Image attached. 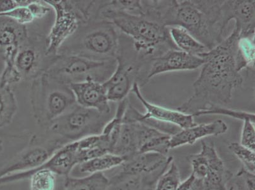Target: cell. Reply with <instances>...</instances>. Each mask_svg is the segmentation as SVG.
Returning <instances> with one entry per match:
<instances>
[{
  "label": "cell",
  "instance_id": "6da1fadb",
  "mask_svg": "<svg viewBox=\"0 0 255 190\" xmlns=\"http://www.w3.org/2000/svg\"><path fill=\"white\" fill-rule=\"evenodd\" d=\"M239 38V34L233 30L216 47L199 56L205 63L194 83V94L177 110L193 115L212 106L230 102L233 92L243 83L236 62Z\"/></svg>",
  "mask_w": 255,
  "mask_h": 190
},
{
  "label": "cell",
  "instance_id": "7a4b0ae2",
  "mask_svg": "<svg viewBox=\"0 0 255 190\" xmlns=\"http://www.w3.org/2000/svg\"><path fill=\"white\" fill-rule=\"evenodd\" d=\"M161 2L142 1L144 14L135 15L104 7L102 1L100 15L110 20L122 34L130 38L134 49L145 60L167 50L178 49L171 40L168 27L162 21Z\"/></svg>",
  "mask_w": 255,
  "mask_h": 190
},
{
  "label": "cell",
  "instance_id": "3957f363",
  "mask_svg": "<svg viewBox=\"0 0 255 190\" xmlns=\"http://www.w3.org/2000/svg\"><path fill=\"white\" fill-rule=\"evenodd\" d=\"M222 1H166L162 21L167 27H182L210 50L224 39Z\"/></svg>",
  "mask_w": 255,
  "mask_h": 190
},
{
  "label": "cell",
  "instance_id": "277c9868",
  "mask_svg": "<svg viewBox=\"0 0 255 190\" xmlns=\"http://www.w3.org/2000/svg\"><path fill=\"white\" fill-rule=\"evenodd\" d=\"M120 33L112 22L99 13L79 26L60 47L58 55H74L99 62L116 60Z\"/></svg>",
  "mask_w": 255,
  "mask_h": 190
},
{
  "label": "cell",
  "instance_id": "5b68a950",
  "mask_svg": "<svg viewBox=\"0 0 255 190\" xmlns=\"http://www.w3.org/2000/svg\"><path fill=\"white\" fill-rule=\"evenodd\" d=\"M30 100L37 124L47 128L76 103L70 86L46 73L31 81Z\"/></svg>",
  "mask_w": 255,
  "mask_h": 190
},
{
  "label": "cell",
  "instance_id": "8992f818",
  "mask_svg": "<svg viewBox=\"0 0 255 190\" xmlns=\"http://www.w3.org/2000/svg\"><path fill=\"white\" fill-rule=\"evenodd\" d=\"M55 13V22L46 37L48 55H57L62 45L83 23L98 14L100 1L45 0Z\"/></svg>",
  "mask_w": 255,
  "mask_h": 190
},
{
  "label": "cell",
  "instance_id": "52a82bcc",
  "mask_svg": "<svg viewBox=\"0 0 255 190\" xmlns=\"http://www.w3.org/2000/svg\"><path fill=\"white\" fill-rule=\"evenodd\" d=\"M113 116L76 103L61 116L53 120L48 129L66 143L88 136L99 135Z\"/></svg>",
  "mask_w": 255,
  "mask_h": 190
},
{
  "label": "cell",
  "instance_id": "ba28073f",
  "mask_svg": "<svg viewBox=\"0 0 255 190\" xmlns=\"http://www.w3.org/2000/svg\"><path fill=\"white\" fill-rule=\"evenodd\" d=\"M117 64V60L99 62L74 55H57L46 74L68 85L87 81L104 83L113 75Z\"/></svg>",
  "mask_w": 255,
  "mask_h": 190
},
{
  "label": "cell",
  "instance_id": "9c48e42d",
  "mask_svg": "<svg viewBox=\"0 0 255 190\" xmlns=\"http://www.w3.org/2000/svg\"><path fill=\"white\" fill-rule=\"evenodd\" d=\"M120 36L119 52L117 58V67L113 75L103 83L110 101L120 102L128 97L135 83L140 79V72L144 60L129 45V38ZM132 41V40H131Z\"/></svg>",
  "mask_w": 255,
  "mask_h": 190
},
{
  "label": "cell",
  "instance_id": "30bf717a",
  "mask_svg": "<svg viewBox=\"0 0 255 190\" xmlns=\"http://www.w3.org/2000/svg\"><path fill=\"white\" fill-rule=\"evenodd\" d=\"M188 160L192 175L203 181L205 190H229L227 184L233 175L226 169L214 145L201 141V151L190 155Z\"/></svg>",
  "mask_w": 255,
  "mask_h": 190
},
{
  "label": "cell",
  "instance_id": "8fae6325",
  "mask_svg": "<svg viewBox=\"0 0 255 190\" xmlns=\"http://www.w3.org/2000/svg\"><path fill=\"white\" fill-rule=\"evenodd\" d=\"M57 56L48 55L46 37L29 34L18 48L15 67L22 81H32L46 73Z\"/></svg>",
  "mask_w": 255,
  "mask_h": 190
},
{
  "label": "cell",
  "instance_id": "7c38bea8",
  "mask_svg": "<svg viewBox=\"0 0 255 190\" xmlns=\"http://www.w3.org/2000/svg\"><path fill=\"white\" fill-rule=\"evenodd\" d=\"M28 36L26 25L0 16V57L5 64L0 78L2 82L13 85L20 81V74L15 67V59L18 48Z\"/></svg>",
  "mask_w": 255,
  "mask_h": 190
},
{
  "label": "cell",
  "instance_id": "4fadbf2b",
  "mask_svg": "<svg viewBox=\"0 0 255 190\" xmlns=\"http://www.w3.org/2000/svg\"><path fill=\"white\" fill-rule=\"evenodd\" d=\"M66 143H68L58 137L51 140L41 141L40 139L35 136L32 139L31 145L28 148L0 171V176L38 168L45 164L58 149Z\"/></svg>",
  "mask_w": 255,
  "mask_h": 190
},
{
  "label": "cell",
  "instance_id": "5bb4252c",
  "mask_svg": "<svg viewBox=\"0 0 255 190\" xmlns=\"http://www.w3.org/2000/svg\"><path fill=\"white\" fill-rule=\"evenodd\" d=\"M131 93L135 94L136 98L144 106L146 112L142 113L136 108L131 106L130 103L128 105L125 117L127 119L138 120L144 119H152L166 123L175 125L181 129L189 128L196 124L193 115L180 112L177 110H171L163 106L155 105L149 102L143 96L140 91V86L137 83L133 85Z\"/></svg>",
  "mask_w": 255,
  "mask_h": 190
},
{
  "label": "cell",
  "instance_id": "9a60e30c",
  "mask_svg": "<svg viewBox=\"0 0 255 190\" xmlns=\"http://www.w3.org/2000/svg\"><path fill=\"white\" fill-rule=\"evenodd\" d=\"M163 133L142 122L124 118L112 154L126 159L131 155L138 154L140 148L147 141Z\"/></svg>",
  "mask_w": 255,
  "mask_h": 190
},
{
  "label": "cell",
  "instance_id": "2e32d148",
  "mask_svg": "<svg viewBox=\"0 0 255 190\" xmlns=\"http://www.w3.org/2000/svg\"><path fill=\"white\" fill-rule=\"evenodd\" d=\"M205 60L202 58L188 54L178 49H171L153 57L150 67L143 81V85L159 74L168 72L192 71L202 67Z\"/></svg>",
  "mask_w": 255,
  "mask_h": 190
},
{
  "label": "cell",
  "instance_id": "e0dca14e",
  "mask_svg": "<svg viewBox=\"0 0 255 190\" xmlns=\"http://www.w3.org/2000/svg\"><path fill=\"white\" fill-rule=\"evenodd\" d=\"M173 160L172 157H168L156 153L133 155L125 159L124 163L118 167L120 171L109 179L117 180L131 176L163 173Z\"/></svg>",
  "mask_w": 255,
  "mask_h": 190
},
{
  "label": "cell",
  "instance_id": "ac0fdd59",
  "mask_svg": "<svg viewBox=\"0 0 255 190\" xmlns=\"http://www.w3.org/2000/svg\"><path fill=\"white\" fill-rule=\"evenodd\" d=\"M255 1L234 0L223 1L222 14L224 25L226 27L231 20L236 22L234 31L241 37L255 36Z\"/></svg>",
  "mask_w": 255,
  "mask_h": 190
},
{
  "label": "cell",
  "instance_id": "d6986e66",
  "mask_svg": "<svg viewBox=\"0 0 255 190\" xmlns=\"http://www.w3.org/2000/svg\"><path fill=\"white\" fill-rule=\"evenodd\" d=\"M76 103L103 113H111V107L103 83L94 81L74 83L70 85Z\"/></svg>",
  "mask_w": 255,
  "mask_h": 190
},
{
  "label": "cell",
  "instance_id": "ffe728a7",
  "mask_svg": "<svg viewBox=\"0 0 255 190\" xmlns=\"http://www.w3.org/2000/svg\"><path fill=\"white\" fill-rule=\"evenodd\" d=\"M228 130L226 122L218 119L210 123L196 124L189 128L181 129L177 134L171 136V149L186 145H192L197 141L208 136H217L226 133Z\"/></svg>",
  "mask_w": 255,
  "mask_h": 190
},
{
  "label": "cell",
  "instance_id": "44dd1931",
  "mask_svg": "<svg viewBox=\"0 0 255 190\" xmlns=\"http://www.w3.org/2000/svg\"><path fill=\"white\" fill-rule=\"evenodd\" d=\"M107 154H111L110 145L101 134L88 136L78 141L79 164Z\"/></svg>",
  "mask_w": 255,
  "mask_h": 190
},
{
  "label": "cell",
  "instance_id": "7402d4cb",
  "mask_svg": "<svg viewBox=\"0 0 255 190\" xmlns=\"http://www.w3.org/2000/svg\"><path fill=\"white\" fill-rule=\"evenodd\" d=\"M125 161L124 157L113 154H107L78 164L75 168L82 175L104 173L122 165ZM74 168V169H75Z\"/></svg>",
  "mask_w": 255,
  "mask_h": 190
},
{
  "label": "cell",
  "instance_id": "603a6c76",
  "mask_svg": "<svg viewBox=\"0 0 255 190\" xmlns=\"http://www.w3.org/2000/svg\"><path fill=\"white\" fill-rule=\"evenodd\" d=\"M109 178L104 173L93 174L83 177L67 176L64 190H110Z\"/></svg>",
  "mask_w": 255,
  "mask_h": 190
},
{
  "label": "cell",
  "instance_id": "cb8c5ba5",
  "mask_svg": "<svg viewBox=\"0 0 255 190\" xmlns=\"http://www.w3.org/2000/svg\"><path fill=\"white\" fill-rule=\"evenodd\" d=\"M169 33L171 40L178 49L188 54L199 57L209 51L205 45L199 42L182 27H170V28H169Z\"/></svg>",
  "mask_w": 255,
  "mask_h": 190
},
{
  "label": "cell",
  "instance_id": "d4e9b609",
  "mask_svg": "<svg viewBox=\"0 0 255 190\" xmlns=\"http://www.w3.org/2000/svg\"><path fill=\"white\" fill-rule=\"evenodd\" d=\"M17 110V103L14 93L10 86L0 83V128L11 123Z\"/></svg>",
  "mask_w": 255,
  "mask_h": 190
},
{
  "label": "cell",
  "instance_id": "484cf974",
  "mask_svg": "<svg viewBox=\"0 0 255 190\" xmlns=\"http://www.w3.org/2000/svg\"><path fill=\"white\" fill-rule=\"evenodd\" d=\"M236 62L240 73L244 69L255 68V36L239 38Z\"/></svg>",
  "mask_w": 255,
  "mask_h": 190
},
{
  "label": "cell",
  "instance_id": "4316f807",
  "mask_svg": "<svg viewBox=\"0 0 255 190\" xmlns=\"http://www.w3.org/2000/svg\"><path fill=\"white\" fill-rule=\"evenodd\" d=\"M180 183L179 169L173 160L157 179L154 190H177Z\"/></svg>",
  "mask_w": 255,
  "mask_h": 190
},
{
  "label": "cell",
  "instance_id": "83f0119b",
  "mask_svg": "<svg viewBox=\"0 0 255 190\" xmlns=\"http://www.w3.org/2000/svg\"><path fill=\"white\" fill-rule=\"evenodd\" d=\"M170 138V136L165 134L155 136L143 145L138 154L152 152L167 156L171 150Z\"/></svg>",
  "mask_w": 255,
  "mask_h": 190
},
{
  "label": "cell",
  "instance_id": "f1b7e54d",
  "mask_svg": "<svg viewBox=\"0 0 255 190\" xmlns=\"http://www.w3.org/2000/svg\"><path fill=\"white\" fill-rule=\"evenodd\" d=\"M228 148L232 153L242 162L244 168L249 172L255 173V153L240 143L231 142L228 144Z\"/></svg>",
  "mask_w": 255,
  "mask_h": 190
},
{
  "label": "cell",
  "instance_id": "f546056e",
  "mask_svg": "<svg viewBox=\"0 0 255 190\" xmlns=\"http://www.w3.org/2000/svg\"><path fill=\"white\" fill-rule=\"evenodd\" d=\"M211 114L226 115V116L242 120L243 122L245 120H250L254 122L255 121V113H254L245 112V111L228 109V108L222 107V106H213L205 110L196 112L192 115L194 117Z\"/></svg>",
  "mask_w": 255,
  "mask_h": 190
},
{
  "label": "cell",
  "instance_id": "4dcf8cb0",
  "mask_svg": "<svg viewBox=\"0 0 255 190\" xmlns=\"http://www.w3.org/2000/svg\"><path fill=\"white\" fill-rule=\"evenodd\" d=\"M28 2L29 0H24L21 4L13 8V10L8 11V12L3 13V14L0 16L10 18L13 21L20 25H26L31 24L34 20H35V18H34L28 6H27Z\"/></svg>",
  "mask_w": 255,
  "mask_h": 190
},
{
  "label": "cell",
  "instance_id": "1f68e13d",
  "mask_svg": "<svg viewBox=\"0 0 255 190\" xmlns=\"http://www.w3.org/2000/svg\"><path fill=\"white\" fill-rule=\"evenodd\" d=\"M255 122L250 120L243 121L242 133H241V144L249 149L255 150Z\"/></svg>",
  "mask_w": 255,
  "mask_h": 190
},
{
  "label": "cell",
  "instance_id": "d6a6232c",
  "mask_svg": "<svg viewBox=\"0 0 255 190\" xmlns=\"http://www.w3.org/2000/svg\"><path fill=\"white\" fill-rule=\"evenodd\" d=\"M236 177L238 190H255V173L243 168L236 174Z\"/></svg>",
  "mask_w": 255,
  "mask_h": 190
},
{
  "label": "cell",
  "instance_id": "836d02e7",
  "mask_svg": "<svg viewBox=\"0 0 255 190\" xmlns=\"http://www.w3.org/2000/svg\"><path fill=\"white\" fill-rule=\"evenodd\" d=\"M27 6L35 20L45 17L49 13L51 10H52V8L46 3V1H40V0H29Z\"/></svg>",
  "mask_w": 255,
  "mask_h": 190
},
{
  "label": "cell",
  "instance_id": "e575fe53",
  "mask_svg": "<svg viewBox=\"0 0 255 190\" xmlns=\"http://www.w3.org/2000/svg\"><path fill=\"white\" fill-rule=\"evenodd\" d=\"M177 190H205L203 181L191 175L183 182H181Z\"/></svg>",
  "mask_w": 255,
  "mask_h": 190
},
{
  "label": "cell",
  "instance_id": "d590c367",
  "mask_svg": "<svg viewBox=\"0 0 255 190\" xmlns=\"http://www.w3.org/2000/svg\"><path fill=\"white\" fill-rule=\"evenodd\" d=\"M24 0H3L0 1V15L13 10L21 4Z\"/></svg>",
  "mask_w": 255,
  "mask_h": 190
}]
</instances>
